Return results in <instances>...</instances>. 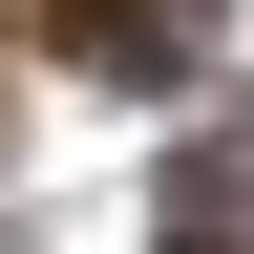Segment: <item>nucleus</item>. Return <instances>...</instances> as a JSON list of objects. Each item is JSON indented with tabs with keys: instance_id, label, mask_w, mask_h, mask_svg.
I'll list each match as a JSON object with an SVG mask.
<instances>
[{
	"instance_id": "1",
	"label": "nucleus",
	"mask_w": 254,
	"mask_h": 254,
	"mask_svg": "<svg viewBox=\"0 0 254 254\" xmlns=\"http://www.w3.org/2000/svg\"><path fill=\"white\" fill-rule=\"evenodd\" d=\"M148 233H170V254H254V127H212V148L148 190Z\"/></svg>"
}]
</instances>
